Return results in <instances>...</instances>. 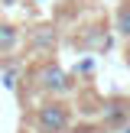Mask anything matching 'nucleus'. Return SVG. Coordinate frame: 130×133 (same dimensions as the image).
<instances>
[{
    "mask_svg": "<svg viewBox=\"0 0 130 133\" xmlns=\"http://www.w3.org/2000/svg\"><path fill=\"white\" fill-rule=\"evenodd\" d=\"M36 123H39L42 133H62L65 123H68V110H65L62 104H46V107H39Z\"/></svg>",
    "mask_w": 130,
    "mask_h": 133,
    "instance_id": "f257e3e1",
    "label": "nucleus"
},
{
    "mask_svg": "<svg viewBox=\"0 0 130 133\" xmlns=\"http://www.w3.org/2000/svg\"><path fill=\"white\" fill-rule=\"evenodd\" d=\"M39 84L52 94H62V91H68V75L58 65H46V68H39Z\"/></svg>",
    "mask_w": 130,
    "mask_h": 133,
    "instance_id": "f03ea898",
    "label": "nucleus"
},
{
    "mask_svg": "<svg viewBox=\"0 0 130 133\" xmlns=\"http://www.w3.org/2000/svg\"><path fill=\"white\" fill-rule=\"evenodd\" d=\"M32 45H42V49H52V45H55V32H52L49 26H42L39 32H32Z\"/></svg>",
    "mask_w": 130,
    "mask_h": 133,
    "instance_id": "7ed1b4c3",
    "label": "nucleus"
},
{
    "mask_svg": "<svg viewBox=\"0 0 130 133\" xmlns=\"http://www.w3.org/2000/svg\"><path fill=\"white\" fill-rule=\"evenodd\" d=\"M13 42H16V26L0 23V49H10Z\"/></svg>",
    "mask_w": 130,
    "mask_h": 133,
    "instance_id": "20e7f679",
    "label": "nucleus"
},
{
    "mask_svg": "<svg viewBox=\"0 0 130 133\" xmlns=\"http://www.w3.org/2000/svg\"><path fill=\"white\" fill-rule=\"evenodd\" d=\"M117 29H120L124 36H130V6H124V10L117 13Z\"/></svg>",
    "mask_w": 130,
    "mask_h": 133,
    "instance_id": "39448f33",
    "label": "nucleus"
},
{
    "mask_svg": "<svg viewBox=\"0 0 130 133\" xmlns=\"http://www.w3.org/2000/svg\"><path fill=\"white\" fill-rule=\"evenodd\" d=\"M124 133H130V127H127V130H124Z\"/></svg>",
    "mask_w": 130,
    "mask_h": 133,
    "instance_id": "423d86ee",
    "label": "nucleus"
}]
</instances>
